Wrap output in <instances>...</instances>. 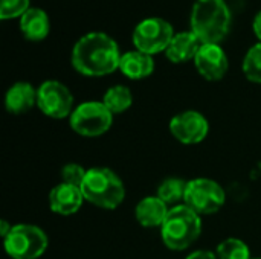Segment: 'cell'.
I'll list each match as a JSON object with an SVG mask.
<instances>
[{"instance_id": "cell-4", "label": "cell", "mask_w": 261, "mask_h": 259, "mask_svg": "<svg viewBox=\"0 0 261 259\" xmlns=\"http://www.w3.org/2000/svg\"><path fill=\"white\" fill-rule=\"evenodd\" d=\"M200 232V215L190 209L187 205H177L171 208L161 227L164 244L168 249L177 252L188 249L199 238Z\"/></svg>"}, {"instance_id": "cell-21", "label": "cell", "mask_w": 261, "mask_h": 259, "mask_svg": "<svg viewBox=\"0 0 261 259\" xmlns=\"http://www.w3.org/2000/svg\"><path fill=\"white\" fill-rule=\"evenodd\" d=\"M243 73L249 81L261 84V43L248 50L243 60Z\"/></svg>"}, {"instance_id": "cell-25", "label": "cell", "mask_w": 261, "mask_h": 259, "mask_svg": "<svg viewBox=\"0 0 261 259\" xmlns=\"http://www.w3.org/2000/svg\"><path fill=\"white\" fill-rule=\"evenodd\" d=\"M252 29H254V34L257 35V38L260 40L261 43V11L254 17V21H252Z\"/></svg>"}, {"instance_id": "cell-18", "label": "cell", "mask_w": 261, "mask_h": 259, "mask_svg": "<svg viewBox=\"0 0 261 259\" xmlns=\"http://www.w3.org/2000/svg\"><path fill=\"white\" fill-rule=\"evenodd\" d=\"M102 102L113 114H119L132 107L133 95L130 89L125 85H113L106 92Z\"/></svg>"}, {"instance_id": "cell-20", "label": "cell", "mask_w": 261, "mask_h": 259, "mask_svg": "<svg viewBox=\"0 0 261 259\" xmlns=\"http://www.w3.org/2000/svg\"><path fill=\"white\" fill-rule=\"evenodd\" d=\"M217 259H251V252L246 243L237 238H228L217 246Z\"/></svg>"}, {"instance_id": "cell-10", "label": "cell", "mask_w": 261, "mask_h": 259, "mask_svg": "<svg viewBox=\"0 0 261 259\" xmlns=\"http://www.w3.org/2000/svg\"><path fill=\"white\" fill-rule=\"evenodd\" d=\"M170 131L179 142L194 145L205 140L210 131V124L202 113L188 110L176 114L170 121Z\"/></svg>"}, {"instance_id": "cell-27", "label": "cell", "mask_w": 261, "mask_h": 259, "mask_svg": "<svg viewBox=\"0 0 261 259\" xmlns=\"http://www.w3.org/2000/svg\"><path fill=\"white\" fill-rule=\"evenodd\" d=\"M257 259H260V258H257Z\"/></svg>"}, {"instance_id": "cell-11", "label": "cell", "mask_w": 261, "mask_h": 259, "mask_svg": "<svg viewBox=\"0 0 261 259\" xmlns=\"http://www.w3.org/2000/svg\"><path fill=\"white\" fill-rule=\"evenodd\" d=\"M194 64L197 72L208 81L222 79L229 67L228 56L219 44H202L194 58Z\"/></svg>"}, {"instance_id": "cell-5", "label": "cell", "mask_w": 261, "mask_h": 259, "mask_svg": "<svg viewBox=\"0 0 261 259\" xmlns=\"http://www.w3.org/2000/svg\"><path fill=\"white\" fill-rule=\"evenodd\" d=\"M5 250L12 259H38L47 249L49 240L46 234L32 224H15L6 238H3Z\"/></svg>"}, {"instance_id": "cell-7", "label": "cell", "mask_w": 261, "mask_h": 259, "mask_svg": "<svg viewBox=\"0 0 261 259\" xmlns=\"http://www.w3.org/2000/svg\"><path fill=\"white\" fill-rule=\"evenodd\" d=\"M226 194L223 188L211 179H194L188 182L184 205L199 215H211L222 209Z\"/></svg>"}, {"instance_id": "cell-15", "label": "cell", "mask_w": 261, "mask_h": 259, "mask_svg": "<svg viewBox=\"0 0 261 259\" xmlns=\"http://www.w3.org/2000/svg\"><path fill=\"white\" fill-rule=\"evenodd\" d=\"M200 46L202 43L191 31L179 32L174 34L170 46L165 50V55L171 63H187L196 58Z\"/></svg>"}, {"instance_id": "cell-12", "label": "cell", "mask_w": 261, "mask_h": 259, "mask_svg": "<svg viewBox=\"0 0 261 259\" xmlns=\"http://www.w3.org/2000/svg\"><path fill=\"white\" fill-rule=\"evenodd\" d=\"M84 202V195L81 192V188L67 185V183H60L55 188H52L49 194V206L52 212L58 215H72L80 211L81 205Z\"/></svg>"}, {"instance_id": "cell-2", "label": "cell", "mask_w": 261, "mask_h": 259, "mask_svg": "<svg viewBox=\"0 0 261 259\" xmlns=\"http://www.w3.org/2000/svg\"><path fill=\"white\" fill-rule=\"evenodd\" d=\"M190 20L191 32L202 44H219L229 32L232 15L225 0H196Z\"/></svg>"}, {"instance_id": "cell-26", "label": "cell", "mask_w": 261, "mask_h": 259, "mask_svg": "<svg viewBox=\"0 0 261 259\" xmlns=\"http://www.w3.org/2000/svg\"><path fill=\"white\" fill-rule=\"evenodd\" d=\"M11 229H12V226H11L6 220H2V221H0V234H2L3 238L8 237V234L11 232Z\"/></svg>"}, {"instance_id": "cell-17", "label": "cell", "mask_w": 261, "mask_h": 259, "mask_svg": "<svg viewBox=\"0 0 261 259\" xmlns=\"http://www.w3.org/2000/svg\"><path fill=\"white\" fill-rule=\"evenodd\" d=\"M20 31L31 41H41L49 35V15L40 8H29L20 17Z\"/></svg>"}, {"instance_id": "cell-3", "label": "cell", "mask_w": 261, "mask_h": 259, "mask_svg": "<svg viewBox=\"0 0 261 259\" xmlns=\"http://www.w3.org/2000/svg\"><path fill=\"white\" fill-rule=\"evenodd\" d=\"M81 192L84 200L102 209H116L125 198L122 180L109 168L87 169Z\"/></svg>"}, {"instance_id": "cell-1", "label": "cell", "mask_w": 261, "mask_h": 259, "mask_svg": "<svg viewBox=\"0 0 261 259\" xmlns=\"http://www.w3.org/2000/svg\"><path fill=\"white\" fill-rule=\"evenodd\" d=\"M121 56L112 37L104 32H90L73 46L72 66L84 76H106L119 69Z\"/></svg>"}, {"instance_id": "cell-24", "label": "cell", "mask_w": 261, "mask_h": 259, "mask_svg": "<svg viewBox=\"0 0 261 259\" xmlns=\"http://www.w3.org/2000/svg\"><path fill=\"white\" fill-rule=\"evenodd\" d=\"M187 259H217V255L208 250H197V252H193Z\"/></svg>"}, {"instance_id": "cell-9", "label": "cell", "mask_w": 261, "mask_h": 259, "mask_svg": "<svg viewBox=\"0 0 261 259\" xmlns=\"http://www.w3.org/2000/svg\"><path fill=\"white\" fill-rule=\"evenodd\" d=\"M37 105L43 114L52 119L70 118L73 108V95L60 81H44L37 90Z\"/></svg>"}, {"instance_id": "cell-16", "label": "cell", "mask_w": 261, "mask_h": 259, "mask_svg": "<svg viewBox=\"0 0 261 259\" xmlns=\"http://www.w3.org/2000/svg\"><path fill=\"white\" fill-rule=\"evenodd\" d=\"M119 70L130 79H144L154 70L153 56L141 50H130L122 53L119 61Z\"/></svg>"}, {"instance_id": "cell-13", "label": "cell", "mask_w": 261, "mask_h": 259, "mask_svg": "<svg viewBox=\"0 0 261 259\" xmlns=\"http://www.w3.org/2000/svg\"><path fill=\"white\" fill-rule=\"evenodd\" d=\"M37 104V90L32 84L20 81L12 84L5 96V107L12 114H23Z\"/></svg>"}, {"instance_id": "cell-8", "label": "cell", "mask_w": 261, "mask_h": 259, "mask_svg": "<svg viewBox=\"0 0 261 259\" xmlns=\"http://www.w3.org/2000/svg\"><path fill=\"white\" fill-rule=\"evenodd\" d=\"M174 37L173 26L159 17L144 18L133 31V44L138 50L154 55L165 52Z\"/></svg>"}, {"instance_id": "cell-22", "label": "cell", "mask_w": 261, "mask_h": 259, "mask_svg": "<svg viewBox=\"0 0 261 259\" xmlns=\"http://www.w3.org/2000/svg\"><path fill=\"white\" fill-rule=\"evenodd\" d=\"M31 0H0V18H15L21 17L31 6Z\"/></svg>"}, {"instance_id": "cell-19", "label": "cell", "mask_w": 261, "mask_h": 259, "mask_svg": "<svg viewBox=\"0 0 261 259\" xmlns=\"http://www.w3.org/2000/svg\"><path fill=\"white\" fill-rule=\"evenodd\" d=\"M187 185L188 182H184L180 179H167L158 188V197L167 205H174L185 198Z\"/></svg>"}, {"instance_id": "cell-14", "label": "cell", "mask_w": 261, "mask_h": 259, "mask_svg": "<svg viewBox=\"0 0 261 259\" xmlns=\"http://www.w3.org/2000/svg\"><path fill=\"white\" fill-rule=\"evenodd\" d=\"M170 209L167 208V203H164L158 195L156 197H145L142 198L136 206V220L141 226L147 229L153 227H162Z\"/></svg>"}, {"instance_id": "cell-6", "label": "cell", "mask_w": 261, "mask_h": 259, "mask_svg": "<svg viewBox=\"0 0 261 259\" xmlns=\"http://www.w3.org/2000/svg\"><path fill=\"white\" fill-rule=\"evenodd\" d=\"M113 122V113L104 102L89 101L73 108L70 114V128L84 137H98L107 133Z\"/></svg>"}, {"instance_id": "cell-23", "label": "cell", "mask_w": 261, "mask_h": 259, "mask_svg": "<svg viewBox=\"0 0 261 259\" xmlns=\"http://www.w3.org/2000/svg\"><path fill=\"white\" fill-rule=\"evenodd\" d=\"M86 174H87V171L81 165H78V163H67L61 169V180H63V183L81 188Z\"/></svg>"}]
</instances>
